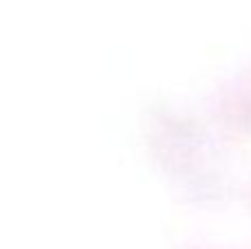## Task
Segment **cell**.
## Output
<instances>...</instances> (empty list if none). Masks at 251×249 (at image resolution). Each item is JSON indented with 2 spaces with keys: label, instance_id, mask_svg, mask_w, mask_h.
I'll list each match as a JSON object with an SVG mask.
<instances>
[]
</instances>
